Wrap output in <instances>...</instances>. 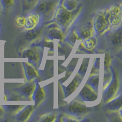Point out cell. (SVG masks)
Segmentation results:
<instances>
[{"label":"cell","mask_w":122,"mask_h":122,"mask_svg":"<svg viewBox=\"0 0 122 122\" xmlns=\"http://www.w3.org/2000/svg\"><path fill=\"white\" fill-rule=\"evenodd\" d=\"M67 111L71 115L79 116L87 113L88 109L83 102L75 100L68 104L67 107Z\"/></svg>","instance_id":"cell-4"},{"label":"cell","mask_w":122,"mask_h":122,"mask_svg":"<svg viewBox=\"0 0 122 122\" xmlns=\"http://www.w3.org/2000/svg\"><path fill=\"white\" fill-rule=\"evenodd\" d=\"M81 98L86 101H93L97 98V92L92 89L88 84L85 85L83 89L79 93Z\"/></svg>","instance_id":"cell-6"},{"label":"cell","mask_w":122,"mask_h":122,"mask_svg":"<svg viewBox=\"0 0 122 122\" xmlns=\"http://www.w3.org/2000/svg\"><path fill=\"white\" fill-rule=\"evenodd\" d=\"M0 3L4 8H9L14 4V0H0Z\"/></svg>","instance_id":"cell-27"},{"label":"cell","mask_w":122,"mask_h":122,"mask_svg":"<svg viewBox=\"0 0 122 122\" xmlns=\"http://www.w3.org/2000/svg\"><path fill=\"white\" fill-rule=\"evenodd\" d=\"M81 81V79H79V77H78V76L75 77L74 80L72 81V82H71V83L68 85V87H67V89H66V91L65 92H66L67 95H70L71 93H72L73 92H74L76 90V87L79 86Z\"/></svg>","instance_id":"cell-15"},{"label":"cell","mask_w":122,"mask_h":122,"mask_svg":"<svg viewBox=\"0 0 122 122\" xmlns=\"http://www.w3.org/2000/svg\"><path fill=\"white\" fill-rule=\"evenodd\" d=\"M48 36L52 39H58V40H61L63 37L61 30L56 27H54L49 29Z\"/></svg>","instance_id":"cell-16"},{"label":"cell","mask_w":122,"mask_h":122,"mask_svg":"<svg viewBox=\"0 0 122 122\" xmlns=\"http://www.w3.org/2000/svg\"><path fill=\"white\" fill-rule=\"evenodd\" d=\"M78 5L76 0H62V6L68 11H73L75 10Z\"/></svg>","instance_id":"cell-14"},{"label":"cell","mask_w":122,"mask_h":122,"mask_svg":"<svg viewBox=\"0 0 122 122\" xmlns=\"http://www.w3.org/2000/svg\"><path fill=\"white\" fill-rule=\"evenodd\" d=\"M59 0H38L36 6L37 11L48 18L56 9Z\"/></svg>","instance_id":"cell-1"},{"label":"cell","mask_w":122,"mask_h":122,"mask_svg":"<svg viewBox=\"0 0 122 122\" xmlns=\"http://www.w3.org/2000/svg\"><path fill=\"white\" fill-rule=\"evenodd\" d=\"M122 30L120 29L119 30L116 31L114 33L112 34L109 37V40L111 43L114 46H120L122 45Z\"/></svg>","instance_id":"cell-11"},{"label":"cell","mask_w":122,"mask_h":122,"mask_svg":"<svg viewBox=\"0 0 122 122\" xmlns=\"http://www.w3.org/2000/svg\"><path fill=\"white\" fill-rule=\"evenodd\" d=\"M36 86L35 85V84L27 83L20 87L18 90H19L20 93L22 94L23 95L26 97H29L33 93Z\"/></svg>","instance_id":"cell-8"},{"label":"cell","mask_w":122,"mask_h":122,"mask_svg":"<svg viewBox=\"0 0 122 122\" xmlns=\"http://www.w3.org/2000/svg\"><path fill=\"white\" fill-rule=\"evenodd\" d=\"M3 113H4V110L3 109V108H2L0 106V117L3 115Z\"/></svg>","instance_id":"cell-33"},{"label":"cell","mask_w":122,"mask_h":122,"mask_svg":"<svg viewBox=\"0 0 122 122\" xmlns=\"http://www.w3.org/2000/svg\"><path fill=\"white\" fill-rule=\"evenodd\" d=\"M88 65H89V59H85L79 71V74L81 75V76H83L86 73Z\"/></svg>","instance_id":"cell-24"},{"label":"cell","mask_w":122,"mask_h":122,"mask_svg":"<svg viewBox=\"0 0 122 122\" xmlns=\"http://www.w3.org/2000/svg\"><path fill=\"white\" fill-rule=\"evenodd\" d=\"M78 39V36L75 32H73L72 34H71V35L68 37V42L70 43L71 45H73L75 43L76 39Z\"/></svg>","instance_id":"cell-29"},{"label":"cell","mask_w":122,"mask_h":122,"mask_svg":"<svg viewBox=\"0 0 122 122\" xmlns=\"http://www.w3.org/2000/svg\"><path fill=\"white\" fill-rule=\"evenodd\" d=\"M56 117L54 114H49L44 115L40 120V122H51L55 120Z\"/></svg>","instance_id":"cell-25"},{"label":"cell","mask_w":122,"mask_h":122,"mask_svg":"<svg viewBox=\"0 0 122 122\" xmlns=\"http://www.w3.org/2000/svg\"><path fill=\"white\" fill-rule=\"evenodd\" d=\"M25 21H26V19L25 17L23 16H19L15 20V23L17 26L22 27L25 25Z\"/></svg>","instance_id":"cell-28"},{"label":"cell","mask_w":122,"mask_h":122,"mask_svg":"<svg viewBox=\"0 0 122 122\" xmlns=\"http://www.w3.org/2000/svg\"><path fill=\"white\" fill-rule=\"evenodd\" d=\"M23 57H28L31 62H36L39 59V54L36 50L33 48H28L24 51Z\"/></svg>","instance_id":"cell-10"},{"label":"cell","mask_w":122,"mask_h":122,"mask_svg":"<svg viewBox=\"0 0 122 122\" xmlns=\"http://www.w3.org/2000/svg\"><path fill=\"white\" fill-rule=\"evenodd\" d=\"M108 21L109 24L113 26H117L121 21V15H119V16L111 15L108 11Z\"/></svg>","instance_id":"cell-20"},{"label":"cell","mask_w":122,"mask_h":122,"mask_svg":"<svg viewBox=\"0 0 122 122\" xmlns=\"http://www.w3.org/2000/svg\"><path fill=\"white\" fill-rule=\"evenodd\" d=\"M98 82H99V76L98 75L93 76L92 77H90L87 81V84L89 85L90 87L95 90L97 92L98 89Z\"/></svg>","instance_id":"cell-18"},{"label":"cell","mask_w":122,"mask_h":122,"mask_svg":"<svg viewBox=\"0 0 122 122\" xmlns=\"http://www.w3.org/2000/svg\"><path fill=\"white\" fill-rule=\"evenodd\" d=\"M122 97L120 96L110 102L107 104V107H108L109 109L111 110V111H117V110L118 111L122 107Z\"/></svg>","instance_id":"cell-17"},{"label":"cell","mask_w":122,"mask_h":122,"mask_svg":"<svg viewBox=\"0 0 122 122\" xmlns=\"http://www.w3.org/2000/svg\"><path fill=\"white\" fill-rule=\"evenodd\" d=\"M108 10L105 12H101L96 15L94 19V28L97 33L101 35L106 31L109 27Z\"/></svg>","instance_id":"cell-3"},{"label":"cell","mask_w":122,"mask_h":122,"mask_svg":"<svg viewBox=\"0 0 122 122\" xmlns=\"http://www.w3.org/2000/svg\"><path fill=\"white\" fill-rule=\"evenodd\" d=\"M99 67H100V59L97 58L95 61L94 67H95V69L98 70Z\"/></svg>","instance_id":"cell-31"},{"label":"cell","mask_w":122,"mask_h":122,"mask_svg":"<svg viewBox=\"0 0 122 122\" xmlns=\"http://www.w3.org/2000/svg\"><path fill=\"white\" fill-rule=\"evenodd\" d=\"M40 33V30H33V31H30V32H28L26 34V37L28 40H32L38 36V35Z\"/></svg>","instance_id":"cell-26"},{"label":"cell","mask_w":122,"mask_h":122,"mask_svg":"<svg viewBox=\"0 0 122 122\" xmlns=\"http://www.w3.org/2000/svg\"><path fill=\"white\" fill-rule=\"evenodd\" d=\"M24 67H25V75L28 80L30 81L37 77V73L35 70L32 65H30L28 63H24Z\"/></svg>","instance_id":"cell-12"},{"label":"cell","mask_w":122,"mask_h":122,"mask_svg":"<svg viewBox=\"0 0 122 122\" xmlns=\"http://www.w3.org/2000/svg\"><path fill=\"white\" fill-rule=\"evenodd\" d=\"M25 1L27 2L28 4H35V3L37 2L38 0H25Z\"/></svg>","instance_id":"cell-32"},{"label":"cell","mask_w":122,"mask_h":122,"mask_svg":"<svg viewBox=\"0 0 122 122\" xmlns=\"http://www.w3.org/2000/svg\"><path fill=\"white\" fill-rule=\"evenodd\" d=\"M91 35L92 30L90 28H88V27H85V28H82L80 31V36L83 39H86L90 37Z\"/></svg>","instance_id":"cell-22"},{"label":"cell","mask_w":122,"mask_h":122,"mask_svg":"<svg viewBox=\"0 0 122 122\" xmlns=\"http://www.w3.org/2000/svg\"><path fill=\"white\" fill-rule=\"evenodd\" d=\"M72 18V14L71 11L65 9L62 5L57 9V14L56 15V20L61 25L66 26L70 23Z\"/></svg>","instance_id":"cell-5"},{"label":"cell","mask_w":122,"mask_h":122,"mask_svg":"<svg viewBox=\"0 0 122 122\" xmlns=\"http://www.w3.org/2000/svg\"><path fill=\"white\" fill-rule=\"evenodd\" d=\"M97 43V40L95 37H90L86 39L85 41V46L88 50H92Z\"/></svg>","instance_id":"cell-19"},{"label":"cell","mask_w":122,"mask_h":122,"mask_svg":"<svg viewBox=\"0 0 122 122\" xmlns=\"http://www.w3.org/2000/svg\"><path fill=\"white\" fill-rule=\"evenodd\" d=\"M109 82L110 84L107 86V87L104 88V91L103 95V101L106 103L112 100L118 90L119 81L118 76L115 71H114L113 73V78Z\"/></svg>","instance_id":"cell-2"},{"label":"cell","mask_w":122,"mask_h":122,"mask_svg":"<svg viewBox=\"0 0 122 122\" xmlns=\"http://www.w3.org/2000/svg\"><path fill=\"white\" fill-rule=\"evenodd\" d=\"M109 13L111 15L119 16L121 15V7L117 5H113L108 10Z\"/></svg>","instance_id":"cell-21"},{"label":"cell","mask_w":122,"mask_h":122,"mask_svg":"<svg viewBox=\"0 0 122 122\" xmlns=\"http://www.w3.org/2000/svg\"><path fill=\"white\" fill-rule=\"evenodd\" d=\"M34 106H28L21 109V110H20L19 112L16 115V118L17 120L20 121V122H24L26 120L32 113L34 109Z\"/></svg>","instance_id":"cell-7"},{"label":"cell","mask_w":122,"mask_h":122,"mask_svg":"<svg viewBox=\"0 0 122 122\" xmlns=\"http://www.w3.org/2000/svg\"><path fill=\"white\" fill-rule=\"evenodd\" d=\"M39 21V16L37 14H31L25 21V27L26 29H32Z\"/></svg>","instance_id":"cell-13"},{"label":"cell","mask_w":122,"mask_h":122,"mask_svg":"<svg viewBox=\"0 0 122 122\" xmlns=\"http://www.w3.org/2000/svg\"><path fill=\"white\" fill-rule=\"evenodd\" d=\"M32 95H33V96H32L33 100H34L36 105H38L39 103H41L42 100L44 99V92H43V89L40 87V86L38 84L36 86V88H35L34 90Z\"/></svg>","instance_id":"cell-9"},{"label":"cell","mask_w":122,"mask_h":122,"mask_svg":"<svg viewBox=\"0 0 122 122\" xmlns=\"http://www.w3.org/2000/svg\"><path fill=\"white\" fill-rule=\"evenodd\" d=\"M110 64V59L108 56L106 54L105 55V59H104V68H105V71L109 68V65Z\"/></svg>","instance_id":"cell-30"},{"label":"cell","mask_w":122,"mask_h":122,"mask_svg":"<svg viewBox=\"0 0 122 122\" xmlns=\"http://www.w3.org/2000/svg\"><path fill=\"white\" fill-rule=\"evenodd\" d=\"M108 118L110 122H122L121 117L117 112L110 113L108 115Z\"/></svg>","instance_id":"cell-23"}]
</instances>
